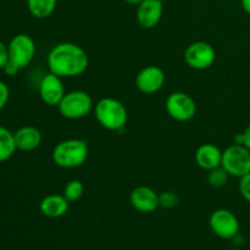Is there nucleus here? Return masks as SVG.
I'll use <instances>...</instances> for the list:
<instances>
[{
	"label": "nucleus",
	"instance_id": "f257e3e1",
	"mask_svg": "<svg viewBox=\"0 0 250 250\" xmlns=\"http://www.w3.org/2000/svg\"><path fill=\"white\" fill-rule=\"evenodd\" d=\"M50 72L61 78L77 77L89 66V56L82 46L75 43L56 44L48 55Z\"/></svg>",
	"mask_w": 250,
	"mask_h": 250
},
{
	"label": "nucleus",
	"instance_id": "f03ea898",
	"mask_svg": "<svg viewBox=\"0 0 250 250\" xmlns=\"http://www.w3.org/2000/svg\"><path fill=\"white\" fill-rule=\"evenodd\" d=\"M97 121L107 131L120 132L126 127L128 112L126 106L115 98H103L94 107Z\"/></svg>",
	"mask_w": 250,
	"mask_h": 250
},
{
	"label": "nucleus",
	"instance_id": "7ed1b4c3",
	"mask_svg": "<svg viewBox=\"0 0 250 250\" xmlns=\"http://www.w3.org/2000/svg\"><path fill=\"white\" fill-rule=\"evenodd\" d=\"M88 158V143L83 139H65L55 146L53 161L61 168H76L82 166Z\"/></svg>",
	"mask_w": 250,
	"mask_h": 250
},
{
	"label": "nucleus",
	"instance_id": "20e7f679",
	"mask_svg": "<svg viewBox=\"0 0 250 250\" xmlns=\"http://www.w3.org/2000/svg\"><path fill=\"white\" fill-rule=\"evenodd\" d=\"M58 109L65 119L80 120L92 111L93 99L84 90H72L63 95Z\"/></svg>",
	"mask_w": 250,
	"mask_h": 250
},
{
	"label": "nucleus",
	"instance_id": "39448f33",
	"mask_svg": "<svg viewBox=\"0 0 250 250\" xmlns=\"http://www.w3.org/2000/svg\"><path fill=\"white\" fill-rule=\"evenodd\" d=\"M221 166L229 176L243 177L250 172V150L244 146L234 143L222 151Z\"/></svg>",
	"mask_w": 250,
	"mask_h": 250
},
{
	"label": "nucleus",
	"instance_id": "423d86ee",
	"mask_svg": "<svg viewBox=\"0 0 250 250\" xmlns=\"http://www.w3.org/2000/svg\"><path fill=\"white\" fill-rule=\"evenodd\" d=\"M10 61L20 70L26 68L36 55V43L33 38L26 33H20L12 37L9 43Z\"/></svg>",
	"mask_w": 250,
	"mask_h": 250
},
{
	"label": "nucleus",
	"instance_id": "0eeeda50",
	"mask_svg": "<svg viewBox=\"0 0 250 250\" xmlns=\"http://www.w3.org/2000/svg\"><path fill=\"white\" fill-rule=\"evenodd\" d=\"M166 111L171 119L187 122L197 114V104L189 94L183 92L171 93L165 103Z\"/></svg>",
	"mask_w": 250,
	"mask_h": 250
},
{
	"label": "nucleus",
	"instance_id": "6e6552de",
	"mask_svg": "<svg viewBox=\"0 0 250 250\" xmlns=\"http://www.w3.org/2000/svg\"><path fill=\"white\" fill-rule=\"evenodd\" d=\"M209 226L219 238L233 239L239 233V221L229 209H217L210 215Z\"/></svg>",
	"mask_w": 250,
	"mask_h": 250
},
{
	"label": "nucleus",
	"instance_id": "1a4fd4ad",
	"mask_svg": "<svg viewBox=\"0 0 250 250\" xmlns=\"http://www.w3.org/2000/svg\"><path fill=\"white\" fill-rule=\"evenodd\" d=\"M216 59V51L207 42H194L185 50V61L194 70H207Z\"/></svg>",
	"mask_w": 250,
	"mask_h": 250
},
{
	"label": "nucleus",
	"instance_id": "9d476101",
	"mask_svg": "<svg viewBox=\"0 0 250 250\" xmlns=\"http://www.w3.org/2000/svg\"><path fill=\"white\" fill-rule=\"evenodd\" d=\"M166 81L165 72L159 66H146L136 76V87L144 94L158 93L164 87Z\"/></svg>",
	"mask_w": 250,
	"mask_h": 250
},
{
	"label": "nucleus",
	"instance_id": "9b49d317",
	"mask_svg": "<svg viewBox=\"0 0 250 250\" xmlns=\"http://www.w3.org/2000/svg\"><path fill=\"white\" fill-rule=\"evenodd\" d=\"M65 88L61 77L49 72L42 78L39 84V95L42 100L49 106H58L65 95Z\"/></svg>",
	"mask_w": 250,
	"mask_h": 250
},
{
	"label": "nucleus",
	"instance_id": "f8f14e48",
	"mask_svg": "<svg viewBox=\"0 0 250 250\" xmlns=\"http://www.w3.org/2000/svg\"><path fill=\"white\" fill-rule=\"evenodd\" d=\"M164 14V5L160 0H143L137 5L136 17L142 28L151 29L160 22Z\"/></svg>",
	"mask_w": 250,
	"mask_h": 250
},
{
	"label": "nucleus",
	"instance_id": "ddd939ff",
	"mask_svg": "<svg viewBox=\"0 0 250 250\" xmlns=\"http://www.w3.org/2000/svg\"><path fill=\"white\" fill-rule=\"evenodd\" d=\"M129 202L137 211L150 214L159 208V194L150 187L139 186L131 192Z\"/></svg>",
	"mask_w": 250,
	"mask_h": 250
},
{
	"label": "nucleus",
	"instance_id": "4468645a",
	"mask_svg": "<svg viewBox=\"0 0 250 250\" xmlns=\"http://www.w3.org/2000/svg\"><path fill=\"white\" fill-rule=\"evenodd\" d=\"M222 151L215 144L207 143L200 146L195 151V163L203 170L210 171L221 166Z\"/></svg>",
	"mask_w": 250,
	"mask_h": 250
},
{
	"label": "nucleus",
	"instance_id": "2eb2a0df",
	"mask_svg": "<svg viewBox=\"0 0 250 250\" xmlns=\"http://www.w3.org/2000/svg\"><path fill=\"white\" fill-rule=\"evenodd\" d=\"M15 144L17 150L32 151L36 150L42 143V133L37 127L23 126L14 133Z\"/></svg>",
	"mask_w": 250,
	"mask_h": 250
},
{
	"label": "nucleus",
	"instance_id": "dca6fc26",
	"mask_svg": "<svg viewBox=\"0 0 250 250\" xmlns=\"http://www.w3.org/2000/svg\"><path fill=\"white\" fill-rule=\"evenodd\" d=\"M68 204L70 202L63 197V194H50L43 198L39 204V210L44 216L50 217V219H58L67 212Z\"/></svg>",
	"mask_w": 250,
	"mask_h": 250
},
{
	"label": "nucleus",
	"instance_id": "f3484780",
	"mask_svg": "<svg viewBox=\"0 0 250 250\" xmlns=\"http://www.w3.org/2000/svg\"><path fill=\"white\" fill-rule=\"evenodd\" d=\"M58 0H27V7L33 17L44 20L54 14Z\"/></svg>",
	"mask_w": 250,
	"mask_h": 250
},
{
	"label": "nucleus",
	"instance_id": "a211bd4d",
	"mask_svg": "<svg viewBox=\"0 0 250 250\" xmlns=\"http://www.w3.org/2000/svg\"><path fill=\"white\" fill-rule=\"evenodd\" d=\"M16 150L14 133L6 127L0 126V163H5L11 159Z\"/></svg>",
	"mask_w": 250,
	"mask_h": 250
},
{
	"label": "nucleus",
	"instance_id": "6ab92c4d",
	"mask_svg": "<svg viewBox=\"0 0 250 250\" xmlns=\"http://www.w3.org/2000/svg\"><path fill=\"white\" fill-rule=\"evenodd\" d=\"M84 194V186L81 181L71 180L63 187V197L70 203L77 202Z\"/></svg>",
	"mask_w": 250,
	"mask_h": 250
},
{
	"label": "nucleus",
	"instance_id": "aec40b11",
	"mask_svg": "<svg viewBox=\"0 0 250 250\" xmlns=\"http://www.w3.org/2000/svg\"><path fill=\"white\" fill-rule=\"evenodd\" d=\"M208 183H209L211 187L214 188H221L229 181V173L226 172L222 166H219L216 168H212V170L208 171Z\"/></svg>",
	"mask_w": 250,
	"mask_h": 250
},
{
	"label": "nucleus",
	"instance_id": "412c9836",
	"mask_svg": "<svg viewBox=\"0 0 250 250\" xmlns=\"http://www.w3.org/2000/svg\"><path fill=\"white\" fill-rule=\"evenodd\" d=\"M180 203V198L176 193L173 192H163L159 194V207L163 209H173L176 208Z\"/></svg>",
	"mask_w": 250,
	"mask_h": 250
},
{
	"label": "nucleus",
	"instance_id": "4be33fe9",
	"mask_svg": "<svg viewBox=\"0 0 250 250\" xmlns=\"http://www.w3.org/2000/svg\"><path fill=\"white\" fill-rule=\"evenodd\" d=\"M239 192L242 197L250 203V172L239 178Z\"/></svg>",
	"mask_w": 250,
	"mask_h": 250
},
{
	"label": "nucleus",
	"instance_id": "5701e85b",
	"mask_svg": "<svg viewBox=\"0 0 250 250\" xmlns=\"http://www.w3.org/2000/svg\"><path fill=\"white\" fill-rule=\"evenodd\" d=\"M234 143L244 146L250 150V124L248 125V127L244 129L243 133H239L234 137Z\"/></svg>",
	"mask_w": 250,
	"mask_h": 250
},
{
	"label": "nucleus",
	"instance_id": "b1692460",
	"mask_svg": "<svg viewBox=\"0 0 250 250\" xmlns=\"http://www.w3.org/2000/svg\"><path fill=\"white\" fill-rule=\"evenodd\" d=\"M9 98H10L9 87L6 85V83L0 81V111L6 106L7 102H9Z\"/></svg>",
	"mask_w": 250,
	"mask_h": 250
},
{
	"label": "nucleus",
	"instance_id": "393cba45",
	"mask_svg": "<svg viewBox=\"0 0 250 250\" xmlns=\"http://www.w3.org/2000/svg\"><path fill=\"white\" fill-rule=\"evenodd\" d=\"M9 61V46H7L4 42L0 41V70H2Z\"/></svg>",
	"mask_w": 250,
	"mask_h": 250
},
{
	"label": "nucleus",
	"instance_id": "a878e982",
	"mask_svg": "<svg viewBox=\"0 0 250 250\" xmlns=\"http://www.w3.org/2000/svg\"><path fill=\"white\" fill-rule=\"evenodd\" d=\"M2 71H4L5 73H6L7 76H10V77H12V76H16L17 73L20 72V68L17 67L15 63H12L11 61H9V62L6 63V66H5L4 68H2Z\"/></svg>",
	"mask_w": 250,
	"mask_h": 250
},
{
	"label": "nucleus",
	"instance_id": "bb28decb",
	"mask_svg": "<svg viewBox=\"0 0 250 250\" xmlns=\"http://www.w3.org/2000/svg\"><path fill=\"white\" fill-rule=\"evenodd\" d=\"M242 7H243L244 12L250 16V0H241Z\"/></svg>",
	"mask_w": 250,
	"mask_h": 250
},
{
	"label": "nucleus",
	"instance_id": "cd10ccee",
	"mask_svg": "<svg viewBox=\"0 0 250 250\" xmlns=\"http://www.w3.org/2000/svg\"><path fill=\"white\" fill-rule=\"evenodd\" d=\"M124 1H126L127 4L129 5H138L139 2H142L143 0H124Z\"/></svg>",
	"mask_w": 250,
	"mask_h": 250
},
{
	"label": "nucleus",
	"instance_id": "c85d7f7f",
	"mask_svg": "<svg viewBox=\"0 0 250 250\" xmlns=\"http://www.w3.org/2000/svg\"><path fill=\"white\" fill-rule=\"evenodd\" d=\"M229 1H233V0H229Z\"/></svg>",
	"mask_w": 250,
	"mask_h": 250
},
{
	"label": "nucleus",
	"instance_id": "c756f323",
	"mask_svg": "<svg viewBox=\"0 0 250 250\" xmlns=\"http://www.w3.org/2000/svg\"><path fill=\"white\" fill-rule=\"evenodd\" d=\"M160 1H164V0H160Z\"/></svg>",
	"mask_w": 250,
	"mask_h": 250
}]
</instances>
